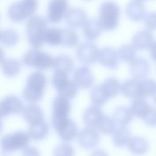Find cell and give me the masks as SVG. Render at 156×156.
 I'll use <instances>...</instances> for the list:
<instances>
[{
  "label": "cell",
  "instance_id": "6da1fadb",
  "mask_svg": "<svg viewBox=\"0 0 156 156\" xmlns=\"http://www.w3.org/2000/svg\"><path fill=\"white\" fill-rule=\"evenodd\" d=\"M46 85L47 78L44 73L40 71L32 73L23 89V98L31 104L40 101L44 96Z\"/></svg>",
  "mask_w": 156,
  "mask_h": 156
},
{
  "label": "cell",
  "instance_id": "7a4b0ae2",
  "mask_svg": "<svg viewBox=\"0 0 156 156\" xmlns=\"http://www.w3.org/2000/svg\"><path fill=\"white\" fill-rule=\"evenodd\" d=\"M48 23L46 18L40 16H33L27 20V37L32 48L40 49L44 43V36L48 29Z\"/></svg>",
  "mask_w": 156,
  "mask_h": 156
},
{
  "label": "cell",
  "instance_id": "3957f363",
  "mask_svg": "<svg viewBox=\"0 0 156 156\" xmlns=\"http://www.w3.org/2000/svg\"><path fill=\"white\" fill-rule=\"evenodd\" d=\"M120 13V7L115 2L107 1L102 2L97 19L102 30H114L119 24Z\"/></svg>",
  "mask_w": 156,
  "mask_h": 156
},
{
  "label": "cell",
  "instance_id": "277c9868",
  "mask_svg": "<svg viewBox=\"0 0 156 156\" xmlns=\"http://www.w3.org/2000/svg\"><path fill=\"white\" fill-rule=\"evenodd\" d=\"M54 60V58L50 54L37 48L28 50L22 58L24 65L40 71L48 70L52 68Z\"/></svg>",
  "mask_w": 156,
  "mask_h": 156
},
{
  "label": "cell",
  "instance_id": "5b68a950",
  "mask_svg": "<svg viewBox=\"0 0 156 156\" xmlns=\"http://www.w3.org/2000/svg\"><path fill=\"white\" fill-rule=\"evenodd\" d=\"M38 8V0H20L12 4L8 9V16L16 23L34 16Z\"/></svg>",
  "mask_w": 156,
  "mask_h": 156
},
{
  "label": "cell",
  "instance_id": "8992f818",
  "mask_svg": "<svg viewBox=\"0 0 156 156\" xmlns=\"http://www.w3.org/2000/svg\"><path fill=\"white\" fill-rule=\"evenodd\" d=\"M30 138L28 133L16 131L2 136L0 139V148L2 153H11L27 146Z\"/></svg>",
  "mask_w": 156,
  "mask_h": 156
},
{
  "label": "cell",
  "instance_id": "52a82bcc",
  "mask_svg": "<svg viewBox=\"0 0 156 156\" xmlns=\"http://www.w3.org/2000/svg\"><path fill=\"white\" fill-rule=\"evenodd\" d=\"M69 74L60 71H54L51 82L58 95L68 99H74L78 92V87L68 76Z\"/></svg>",
  "mask_w": 156,
  "mask_h": 156
},
{
  "label": "cell",
  "instance_id": "ba28073f",
  "mask_svg": "<svg viewBox=\"0 0 156 156\" xmlns=\"http://www.w3.org/2000/svg\"><path fill=\"white\" fill-rule=\"evenodd\" d=\"M99 49L92 41H85L80 44L76 50L77 60L84 65L96 63L98 59Z\"/></svg>",
  "mask_w": 156,
  "mask_h": 156
},
{
  "label": "cell",
  "instance_id": "9c48e42d",
  "mask_svg": "<svg viewBox=\"0 0 156 156\" xmlns=\"http://www.w3.org/2000/svg\"><path fill=\"white\" fill-rule=\"evenodd\" d=\"M24 106L21 99L13 94L8 95L0 101V118L10 115L22 113Z\"/></svg>",
  "mask_w": 156,
  "mask_h": 156
},
{
  "label": "cell",
  "instance_id": "30bf717a",
  "mask_svg": "<svg viewBox=\"0 0 156 156\" xmlns=\"http://www.w3.org/2000/svg\"><path fill=\"white\" fill-rule=\"evenodd\" d=\"M68 10V0H50L47 9V20L52 24L59 23Z\"/></svg>",
  "mask_w": 156,
  "mask_h": 156
},
{
  "label": "cell",
  "instance_id": "8fae6325",
  "mask_svg": "<svg viewBox=\"0 0 156 156\" xmlns=\"http://www.w3.org/2000/svg\"><path fill=\"white\" fill-rule=\"evenodd\" d=\"M99 133L96 129L86 127L78 133V143L83 149H93L99 144L100 141Z\"/></svg>",
  "mask_w": 156,
  "mask_h": 156
},
{
  "label": "cell",
  "instance_id": "7c38bea8",
  "mask_svg": "<svg viewBox=\"0 0 156 156\" xmlns=\"http://www.w3.org/2000/svg\"><path fill=\"white\" fill-rule=\"evenodd\" d=\"M52 108L51 121L53 122L69 117L71 104L69 99L58 94L52 101Z\"/></svg>",
  "mask_w": 156,
  "mask_h": 156
},
{
  "label": "cell",
  "instance_id": "4fadbf2b",
  "mask_svg": "<svg viewBox=\"0 0 156 156\" xmlns=\"http://www.w3.org/2000/svg\"><path fill=\"white\" fill-rule=\"evenodd\" d=\"M73 80L78 88L88 89L93 87L94 77L90 68L84 65L77 68L74 71Z\"/></svg>",
  "mask_w": 156,
  "mask_h": 156
},
{
  "label": "cell",
  "instance_id": "5bb4252c",
  "mask_svg": "<svg viewBox=\"0 0 156 156\" xmlns=\"http://www.w3.org/2000/svg\"><path fill=\"white\" fill-rule=\"evenodd\" d=\"M54 130L59 138L63 141L69 142L74 140L78 135V129L76 122L68 118L55 126Z\"/></svg>",
  "mask_w": 156,
  "mask_h": 156
},
{
  "label": "cell",
  "instance_id": "9a60e30c",
  "mask_svg": "<svg viewBox=\"0 0 156 156\" xmlns=\"http://www.w3.org/2000/svg\"><path fill=\"white\" fill-rule=\"evenodd\" d=\"M98 62L101 66L108 69H117L119 62L118 51L112 47H104L100 49Z\"/></svg>",
  "mask_w": 156,
  "mask_h": 156
},
{
  "label": "cell",
  "instance_id": "2e32d148",
  "mask_svg": "<svg viewBox=\"0 0 156 156\" xmlns=\"http://www.w3.org/2000/svg\"><path fill=\"white\" fill-rule=\"evenodd\" d=\"M67 26L72 29H77L83 26L87 20L86 12L81 8H71L68 9L65 16Z\"/></svg>",
  "mask_w": 156,
  "mask_h": 156
},
{
  "label": "cell",
  "instance_id": "e0dca14e",
  "mask_svg": "<svg viewBox=\"0 0 156 156\" xmlns=\"http://www.w3.org/2000/svg\"><path fill=\"white\" fill-rule=\"evenodd\" d=\"M129 65L133 78L139 80L147 78L150 71V65L146 59L136 57L129 63Z\"/></svg>",
  "mask_w": 156,
  "mask_h": 156
},
{
  "label": "cell",
  "instance_id": "ac0fdd59",
  "mask_svg": "<svg viewBox=\"0 0 156 156\" xmlns=\"http://www.w3.org/2000/svg\"><path fill=\"white\" fill-rule=\"evenodd\" d=\"M154 42L152 34L146 29L138 31L132 38V45L136 50L149 49Z\"/></svg>",
  "mask_w": 156,
  "mask_h": 156
},
{
  "label": "cell",
  "instance_id": "d6986e66",
  "mask_svg": "<svg viewBox=\"0 0 156 156\" xmlns=\"http://www.w3.org/2000/svg\"><path fill=\"white\" fill-rule=\"evenodd\" d=\"M104 116L103 111L99 107L92 105L85 109L82 119L87 127L96 129Z\"/></svg>",
  "mask_w": 156,
  "mask_h": 156
},
{
  "label": "cell",
  "instance_id": "ffe728a7",
  "mask_svg": "<svg viewBox=\"0 0 156 156\" xmlns=\"http://www.w3.org/2000/svg\"><path fill=\"white\" fill-rule=\"evenodd\" d=\"M121 92L127 98L132 99L141 98V80L135 78L126 80L121 83Z\"/></svg>",
  "mask_w": 156,
  "mask_h": 156
},
{
  "label": "cell",
  "instance_id": "44dd1931",
  "mask_svg": "<svg viewBox=\"0 0 156 156\" xmlns=\"http://www.w3.org/2000/svg\"><path fill=\"white\" fill-rule=\"evenodd\" d=\"M126 14L129 20L133 21H140L144 19L146 15L145 5L143 2L132 0L126 5Z\"/></svg>",
  "mask_w": 156,
  "mask_h": 156
},
{
  "label": "cell",
  "instance_id": "7402d4cb",
  "mask_svg": "<svg viewBox=\"0 0 156 156\" xmlns=\"http://www.w3.org/2000/svg\"><path fill=\"white\" fill-rule=\"evenodd\" d=\"M22 114L24 119L29 125L44 120L43 110L40 106L35 104L24 106Z\"/></svg>",
  "mask_w": 156,
  "mask_h": 156
},
{
  "label": "cell",
  "instance_id": "603a6c76",
  "mask_svg": "<svg viewBox=\"0 0 156 156\" xmlns=\"http://www.w3.org/2000/svg\"><path fill=\"white\" fill-rule=\"evenodd\" d=\"M127 148L130 153L136 156H142L145 155L149 149V144L146 139L142 136L132 137Z\"/></svg>",
  "mask_w": 156,
  "mask_h": 156
},
{
  "label": "cell",
  "instance_id": "cb8c5ba5",
  "mask_svg": "<svg viewBox=\"0 0 156 156\" xmlns=\"http://www.w3.org/2000/svg\"><path fill=\"white\" fill-rule=\"evenodd\" d=\"M133 117L129 107L119 106L115 109L112 118L118 127H127L132 122Z\"/></svg>",
  "mask_w": 156,
  "mask_h": 156
},
{
  "label": "cell",
  "instance_id": "d4e9b609",
  "mask_svg": "<svg viewBox=\"0 0 156 156\" xmlns=\"http://www.w3.org/2000/svg\"><path fill=\"white\" fill-rule=\"evenodd\" d=\"M82 30L85 38L93 41L99 37L102 29L97 19H90L86 21L82 26Z\"/></svg>",
  "mask_w": 156,
  "mask_h": 156
},
{
  "label": "cell",
  "instance_id": "484cf974",
  "mask_svg": "<svg viewBox=\"0 0 156 156\" xmlns=\"http://www.w3.org/2000/svg\"><path fill=\"white\" fill-rule=\"evenodd\" d=\"M49 131V127L48 124L43 120L30 125L28 134L32 140L40 141L48 136Z\"/></svg>",
  "mask_w": 156,
  "mask_h": 156
},
{
  "label": "cell",
  "instance_id": "4316f807",
  "mask_svg": "<svg viewBox=\"0 0 156 156\" xmlns=\"http://www.w3.org/2000/svg\"><path fill=\"white\" fill-rule=\"evenodd\" d=\"M131 132L127 127H118L112 135L113 145L118 148L127 146L131 138Z\"/></svg>",
  "mask_w": 156,
  "mask_h": 156
},
{
  "label": "cell",
  "instance_id": "83f0119b",
  "mask_svg": "<svg viewBox=\"0 0 156 156\" xmlns=\"http://www.w3.org/2000/svg\"><path fill=\"white\" fill-rule=\"evenodd\" d=\"M74 61L69 55H60L54 58L53 69L54 71H60L69 74L74 68Z\"/></svg>",
  "mask_w": 156,
  "mask_h": 156
},
{
  "label": "cell",
  "instance_id": "f1b7e54d",
  "mask_svg": "<svg viewBox=\"0 0 156 156\" xmlns=\"http://www.w3.org/2000/svg\"><path fill=\"white\" fill-rule=\"evenodd\" d=\"M101 85L108 99L116 97L121 90V83L118 79L114 76L107 78Z\"/></svg>",
  "mask_w": 156,
  "mask_h": 156
},
{
  "label": "cell",
  "instance_id": "f546056e",
  "mask_svg": "<svg viewBox=\"0 0 156 156\" xmlns=\"http://www.w3.org/2000/svg\"><path fill=\"white\" fill-rule=\"evenodd\" d=\"M21 63L15 58L5 59L1 64L2 74L7 77L16 76L21 69Z\"/></svg>",
  "mask_w": 156,
  "mask_h": 156
},
{
  "label": "cell",
  "instance_id": "4dcf8cb0",
  "mask_svg": "<svg viewBox=\"0 0 156 156\" xmlns=\"http://www.w3.org/2000/svg\"><path fill=\"white\" fill-rule=\"evenodd\" d=\"M150 107L149 104L144 99L141 98L133 99L129 106L133 116L141 119L146 115Z\"/></svg>",
  "mask_w": 156,
  "mask_h": 156
},
{
  "label": "cell",
  "instance_id": "1f68e13d",
  "mask_svg": "<svg viewBox=\"0 0 156 156\" xmlns=\"http://www.w3.org/2000/svg\"><path fill=\"white\" fill-rule=\"evenodd\" d=\"M90 99L93 105L99 107L104 105L109 99L101 83L95 85L91 88Z\"/></svg>",
  "mask_w": 156,
  "mask_h": 156
},
{
  "label": "cell",
  "instance_id": "d6a6232c",
  "mask_svg": "<svg viewBox=\"0 0 156 156\" xmlns=\"http://www.w3.org/2000/svg\"><path fill=\"white\" fill-rule=\"evenodd\" d=\"M62 29L57 27L48 28L44 36V43L51 46H62Z\"/></svg>",
  "mask_w": 156,
  "mask_h": 156
},
{
  "label": "cell",
  "instance_id": "836d02e7",
  "mask_svg": "<svg viewBox=\"0 0 156 156\" xmlns=\"http://www.w3.org/2000/svg\"><path fill=\"white\" fill-rule=\"evenodd\" d=\"M117 125L113 119L110 116H105L103 117L99 124L96 127L98 131L106 135H113L117 129Z\"/></svg>",
  "mask_w": 156,
  "mask_h": 156
},
{
  "label": "cell",
  "instance_id": "e575fe53",
  "mask_svg": "<svg viewBox=\"0 0 156 156\" xmlns=\"http://www.w3.org/2000/svg\"><path fill=\"white\" fill-rule=\"evenodd\" d=\"M20 40L18 33L13 29H7L1 33L0 41L2 44L8 47L15 46Z\"/></svg>",
  "mask_w": 156,
  "mask_h": 156
},
{
  "label": "cell",
  "instance_id": "d590c367",
  "mask_svg": "<svg viewBox=\"0 0 156 156\" xmlns=\"http://www.w3.org/2000/svg\"><path fill=\"white\" fill-rule=\"evenodd\" d=\"M62 46L69 48L76 46L79 41L78 34L72 29H62Z\"/></svg>",
  "mask_w": 156,
  "mask_h": 156
},
{
  "label": "cell",
  "instance_id": "8d00e7d4",
  "mask_svg": "<svg viewBox=\"0 0 156 156\" xmlns=\"http://www.w3.org/2000/svg\"><path fill=\"white\" fill-rule=\"evenodd\" d=\"M119 60L129 63L136 58V49L132 44H124L118 50Z\"/></svg>",
  "mask_w": 156,
  "mask_h": 156
},
{
  "label": "cell",
  "instance_id": "74e56055",
  "mask_svg": "<svg viewBox=\"0 0 156 156\" xmlns=\"http://www.w3.org/2000/svg\"><path fill=\"white\" fill-rule=\"evenodd\" d=\"M141 85L142 99H145L149 96L151 97L156 90V81L151 79L145 78L141 79Z\"/></svg>",
  "mask_w": 156,
  "mask_h": 156
},
{
  "label": "cell",
  "instance_id": "f35d334b",
  "mask_svg": "<svg viewBox=\"0 0 156 156\" xmlns=\"http://www.w3.org/2000/svg\"><path fill=\"white\" fill-rule=\"evenodd\" d=\"M54 156H74L73 147L66 143L58 144L55 147L53 152Z\"/></svg>",
  "mask_w": 156,
  "mask_h": 156
},
{
  "label": "cell",
  "instance_id": "ab89813d",
  "mask_svg": "<svg viewBox=\"0 0 156 156\" xmlns=\"http://www.w3.org/2000/svg\"><path fill=\"white\" fill-rule=\"evenodd\" d=\"M142 120L149 127H156V108L151 106L147 112L143 117Z\"/></svg>",
  "mask_w": 156,
  "mask_h": 156
},
{
  "label": "cell",
  "instance_id": "60d3db41",
  "mask_svg": "<svg viewBox=\"0 0 156 156\" xmlns=\"http://www.w3.org/2000/svg\"><path fill=\"white\" fill-rule=\"evenodd\" d=\"M144 20V26L147 30L150 32L156 30V12L146 14Z\"/></svg>",
  "mask_w": 156,
  "mask_h": 156
},
{
  "label": "cell",
  "instance_id": "b9f144b4",
  "mask_svg": "<svg viewBox=\"0 0 156 156\" xmlns=\"http://www.w3.org/2000/svg\"><path fill=\"white\" fill-rule=\"evenodd\" d=\"M22 156H40L39 150L34 146H27L23 149Z\"/></svg>",
  "mask_w": 156,
  "mask_h": 156
},
{
  "label": "cell",
  "instance_id": "7bdbcfd3",
  "mask_svg": "<svg viewBox=\"0 0 156 156\" xmlns=\"http://www.w3.org/2000/svg\"><path fill=\"white\" fill-rule=\"evenodd\" d=\"M90 156H109L108 154L104 149H97L94 150Z\"/></svg>",
  "mask_w": 156,
  "mask_h": 156
},
{
  "label": "cell",
  "instance_id": "ee69618b",
  "mask_svg": "<svg viewBox=\"0 0 156 156\" xmlns=\"http://www.w3.org/2000/svg\"><path fill=\"white\" fill-rule=\"evenodd\" d=\"M149 55L153 61L156 62V41H154L149 49Z\"/></svg>",
  "mask_w": 156,
  "mask_h": 156
},
{
  "label": "cell",
  "instance_id": "f6af8a7d",
  "mask_svg": "<svg viewBox=\"0 0 156 156\" xmlns=\"http://www.w3.org/2000/svg\"><path fill=\"white\" fill-rule=\"evenodd\" d=\"M5 60V52L3 48L0 46V64L1 65L2 63Z\"/></svg>",
  "mask_w": 156,
  "mask_h": 156
},
{
  "label": "cell",
  "instance_id": "bcb514c9",
  "mask_svg": "<svg viewBox=\"0 0 156 156\" xmlns=\"http://www.w3.org/2000/svg\"><path fill=\"white\" fill-rule=\"evenodd\" d=\"M151 98L154 102V104L156 105V90H155V91L154 92V93L152 94V95L151 96Z\"/></svg>",
  "mask_w": 156,
  "mask_h": 156
},
{
  "label": "cell",
  "instance_id": "7dc6e473",
  "mask_svg": "<svg viewBox=\"0 0 156 156\" xmlns=\"http://www.w3.org/2000/svg\"><path fill=\"white\" fill-rule=\"evenodd\" d=\"M2 122L1 120V118H0V133L2 131Z\"/></svg>",
  "mask_w": 156,
  "mask_h": 156
},
{
  "label": "cell",
  "instance_id": "c3c4849f",
  "mask_svg": "<svg viewBox=\"0 0 156 156\" xmlns=\"http://www.w3.org/2000/svg\"><path fill=\"white\" fill-rule=\"evenodd\" d=\"M136 1H141V2H143V1H145L146 0H136Z\"/></svg>",
  "mask_w": 156,
  "mask_h": 156
},
{
  "label": "cell",
  "instance_id": "681fc988",
  "mask_svg": "<svg viewBox=\"0 0 156 156\" xmlns=\"http://www.w3.org/2000/svg\"><path fill=\"white\" fill-rule=\"evenodd\" d=\"M85 1H90V0H85Z\"/></svg>",
  "mask_w": 156,
  "mask_h": 156
}]
</instances>
